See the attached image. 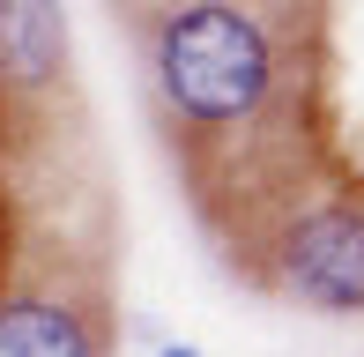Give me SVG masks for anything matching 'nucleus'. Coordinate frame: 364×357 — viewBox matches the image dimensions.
<instances>
[{
    "label": "nucleus",
    "instance_id": "f257e3e1",
    "mask_svg": "<svg viewBox=\"0 0 364 357\" xmlns=\"http://www.w3.org/2000/svg\"><path fill=\"white\" fill-rule=\"evenodd\" d=\"M275 82V30L245 0H178L156 23V90L186 127H245Z\"/></svg>",
    "mask_w": 364,
    "mask_h": 357
},
{
    "label": "nucleus",
    "instance_id": "7ed1b4c3",
    "mask_svg": "<svg viewBox=\"0 0 364 357\" xmlns=\"http://www.w3.org/2000/svg\"><path fill=\"white\" fill-rule=\"evenodd\" d=\"M68 75V0H0V90H53Z\"/></svg>",
    "mask_w": 364,
    "mask_h": 357
},
{
    "label": "nucleus",
    "instance_id": "f03ea898",
    "mask_svg": "<svg viewBox=\"0 0 364 357\" xmlns=\"http://www.w3.org/2000/svg\"><path fill=\"white\" fill-rule=\"evenodd\" d=\"M275 283L305 313H335V320L364 313V208L350 201L305 208L275 246Z\"/></svg>",
    "mask_w": 364,
    "mask_h": 357
},
{
    "label": "nucleus",
    "instance_id": "20e7f679",
    "mask_svg": "<svg viewBox=\"0 0 364 357\" xmlns=\"http://www.w3.org/2000/svg\"><path fill=\"white\" fill-rule=\"evenodd\" d=\"M97 335L82 328L75 305L60 298H8L0 305V357H82Z\"/></svg>",
    "mask_w": 364,
    "mask_h": 357
}]
</instances>
